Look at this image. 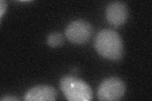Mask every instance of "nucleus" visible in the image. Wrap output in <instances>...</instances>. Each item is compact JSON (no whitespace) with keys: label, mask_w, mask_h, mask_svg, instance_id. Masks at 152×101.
<instances>
[{"label":"nucleus","mask_w":152,"mask_h":101,"mask_svg":"<svg viewBox=\"0 0 152 101\" xmlns=\"http://www.w3.org/2000/svg\"><path fill=\"white\" fill-rule=\"evenodd\" d=\"M94 47L104 58L118 61L124 55V44L121 36L115 31L103 29L95 37Z\"/></svg>","instance_id":"nucleus-1"},{"label":"nucleus","mask_w":152,"mask_h":101,"mask_svg":"<svg viewBox=\"0 0 152 101\" xmlns=\"http://www.w3.org/2000/svg\"><path fill=\"white\" fill-rule=\"evenodd\" d=\"M60 87L68 100L89 101L93 99L91 87L83 80L74 76H63L60 81Z\"/></svg>","instance_id":"nucleus-2"},{"label":"nucleus","mask_w":152,"mask_h":101,"mask_svg":"<svg viewBox=\"0 0 152 101\" xmlns=\"http://www.w3.org/2000/svg\"><path fill=\"white\" fill-rule=\"evenodd\" d=\"M93 32L92 25L83 20L70 22L65 31V36L70 42L75 44H84L91 39Z\"/></svg>","instance_id":"nucleus-3"},{"label":"nucleus","mask_w":152,"mask_h":101,"mask_svg":"<svg viewBox=\"0 0 152 101\" xmlns=\"http://www.w3.org/2000/svg\"><path fill=\"white\" fill-rule=\"evenodd\" d=\"M126 92L124 81L117 77H110L103 80L98 89L99 100L113 101L121 99Z\"/></svg>","instance_id":"nucleus-4"},{"label":"nucleus","mask_w":152,"mask_h":101,"mask_svg":"<svg viewBox=\"0 0 152 101\" xmlns=\"http://www.w3.org/2000/svg\"><path fill=\"white\" fill-rule=\"evenodd\" d=\"M129 17L126 4L122 1L110 3L106 8V18L112 25L118 27L123 25Z\"/></svg>","instance_id":"nucleus-5"},{"label":"nucleus","mask_w":152,"mask_h":101,"mask_svg":"<svg viewBox=\"0 0 152 101\" xmlns=\"http://www.w3.org/2000/svg\"><path fill=\"white\" fill-rule=\"evenodd\" d=\"M56 90L50 85H42L31 89L24 95L27 101H53L56 99Z\"/></svg>","instance_id":"nucleus-6"},{"label":"nucleus","mask_w":152,"mask_h":101,"mask_svg":"<svg viewBox=\"0 0 152 101\" xmlns=\"http://www.w3.org/2000/svg\"><path fill=\"white\" fill-rule=\"evenodd\" d=\"M64 37L59 32L51 33L47 37V43L51 47H58L63 45Z\"/></svg>","instance_id":"nucleus-7"},{"label":"nucleus","mask_w":152,"mask_h":101,"mask_svg":"<svg viewBox=\"0 0 152 101\" xmlns=\"http://www.w3.org/2000/svg\"><path fill=\"white\" fill-rule=\"evenodd\" d=\"M7 7V2L5 1H3V0H1L0 1V18L1 19L2 18L4 13L6 12Z\"/></svg>","instance_id":"nucleus-8"},{"label":"nucleus","mask_w":152,"mask_h":101,"mask_svg":"<svg viewBox=\"0 0 152 101\" xmlns=\"http://www.w3.org/2000/svg\"><path fill=\"white\" fill-rule=\"evenodd\" d=\"M1 101H7V100H19V99L15 97V96H6L1 99Z\"/></svg>","instance_id":"nucleus-9"}]
</instances>
